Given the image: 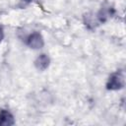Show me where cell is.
<instances>
[{
  "mask_svg": "<svg viewBox=\"0 0 126 126\" xmlns=\"http://www.w3.org/2000/svg\"><path fill=\"white\" fill-rule=\"evenodd\" d=\"M25 1H31V0H25Z\"/></svg>",
  "mask_w": 126,
  "mask_h": 126,
  "instance_id": "obj_6",
  "label": "cell"
},
{
  "mask_svg": "<svg viewBox=\"0 0 126 126\" xmlns=\"http://www.w3.org/2000/svg\"><path fill=\"white\" fill-rule=\"evenodd\" d=\"M106 87L108 90L111 91H116V90H120L124 87V76L122 75V73H114L112 74L106 84Z\"/></svg>",
  "mask_w": 126,
  "mask_h": 126,
  "instance_id": "obj_1",
  "label": "cell"
},
{
  "mask_svg": "<svg viewBox=\"0 0 126 126\" xmlns=\"http://www.w3.org/2000/svg\"><path fill=\"white\" fill-rule=\"evenodd\" d=\"M27 44L33 49H38L41 48L44 44L43 38L41 36V34L39 32H32V34H30L27 38Z\"/></svg>",
  "mask_w": 126,
  "mask_h": 126,
  "instance_id": "obj_2",
  "label": "cell"
},
{
  "mask_svg": "<svg viewBox=\"0 0 126 126\" xmlns=\"http://www.w3.org/2000/svg\"><path fill=\"white\" fill-rule=\"evenodd\" d=\"M34 65L37 70L39 71H44L48 65H49V58L45 54H40L34 61Z\"/></svg>",
  "mask_w": 126,
  "mask_h": 126,
  "instance_id": "obj_3",
  "label": "cell"
},
{
  "mask_svg": "<svg viewBox=\"0 0 126 126\" xmlns=\"http://www.w3.org/2000/svg\"><path fill=\"white\" fill-rule=\"evenodd\" d=\"M3 37H4V32H3V30H2V28L0 27V42L2 41Z\"/></svg>",
  "mask_w": 126,
  "mask_h": 126,
  "instance_id": "obj_5",
  "label": "cell"
},
{
  "mask_svg": "<svg viewBox=\"0 0 126 126\" xmlns=\"http://www.w3.org/2000/svg\"><path fill=\"white\" fill-rule=\"evenodd\" d=\"M14 124L13 115L7 110L0 111V126H10Z\"/></svg>",
  "mask_w": 126,
  "mask_h": 126,
  "instance_id": "obj_4",
  "label": "cell"
}]
</instances>
